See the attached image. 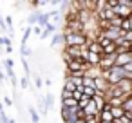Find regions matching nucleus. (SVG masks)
<instances>
[{
    "mask_svg": "<svg viewBox=\"0 0 132 123\" xmlns=\"http://www.w3.org/2000/svg\"><path fill=\"white\" fill-rule=\"evenodd\" d=\"M100 74H101V71H100L98 67H87V69L83 71V78H90V80L98 78Z\"/></svg>",
    "mask_w": 132,
    "mask_h": 123,
    "instance_id": "obj_8",
    "label": "nucleus"
},
{
    "mask_svg": "<svg viewBox=\"0 0 132 123\" xmlns=\"http://www.w3.org/2000/svg\"><path fill=\"white\" fill-rule=\"evenodd\" d=\"M110 85L101 78V76H98V78H94V91H100V92H107V89H109Z\"/></svg>",
    "mask_w": 132,
    "mask_h": 123,
    "instance_id": "obj_7",
    "label": "nucleus"
},
{
    "mask_svg": "<svg viewBox=\"0 0 132 123\" xmlns=\"http://www.w3.org/2000/svg\"><path fill=\"white\" fill-rule=\"evenodd\" d=\"M2 110H4V107H2V103H0V112H2Z\"/></svg>",
    "mask_w": 132,
    "mask_h": 123,
    "instance_id": "obj_30",
    "label": "nucleus"
},
{
    "mask_svg": "<svg viewBox=\"0 0 132 123\" xmlns=\"http://www.w3.org/2000/svg\"><path fill=\"white\" fill-rule=\"evenodd\" d=\"M87 44V36L83 33H63L65 47H83Z\"/></svg>",
    "mask_w": 132,
    "mask_h": 123,
    "instance_id": "obj_2",
    "label": "nucleus"
},
{
    "mask_svg": "<svg viewBox=\"0 0 132 123\" xmlns=\"http://www.w3.org/2000/svg\"><path fill=\"white\" fill-rule=\"evenodd\" d=\"M74 89H76V87H74V85H72V81H69V80H67V78H65V83H63V85H62V91H67V92H72V91H74Z\"/></svg>",
    "mask_w": 132,
    "mask_h": 123,
    "instance_id": "obj_20",
    "label": "nucleus"
},
{
    "mask_svg": "<svg viewBox=\"0 0 132 123\" xmlns=\"http://www.w3.org/2000/svg\"><path fill=\"white\" fill-rule=\"evenodd\" d=\"M121 109H123L125 112H130V110H132V94L125 96V100H123V103H121Z\"/></svg>",
    "mask_w": 132,
    "mask_h": 123,
    "instance_id": "obj_14",
    "label": "nucleus"
},
{
    "mask_svg": "<svg viewBox=\"0 0 132 123\" xmlns=\"http://www.w3.org/2000/svg\"><path fill=\"white\" fill-rule=\"evenodd\" d=\"M130 62H132V54H130V51H128V53L116 54V65H118V67H125V65H128Z\"/></svg>",
    "mask_w": 132,
    "mask_h": 123,
    "instance_id": "obj_5",
    "label": "nucleus"
},
{
    "mask_svg": "<svg viewBox=\"0 0 132 123\" xmlns=\"http://www.w3.org/2000/svg\"><path fill=\"white\" fill-rule=\"evenodd\" d=\"M109 85H116L119 80H123L125 78V71H123V67H118V65H114L112 69H109V71H101V74H100Z\"/></svg>",
    "mask_w": 132,
    "mask_h": 123,
    "instance_id": "obj_1",
    "label": "nucleus"
},
{
    "mask_svg": "<svg viewBox=\"0 0 132 123\" xmlns=\"http://www.w3.org/2000/svg\"><path fill=\"white\" fill-rule=\"evenodd\" d=\"M109 112H110V116H112L114 119H119V118L125 114V110H123L121 107H110V110H109Z\"/></svg>",
    "mask_w": 132,
    "mask_h": 123,
    "instance_id": "obj_16",
    "label": "nucleus"
},
{
    "mask_svg": "<svg viewBox=\"0 0 132 123\" xmlns=\"http://www.w3.org/2000/svg\"><path fill=\"white\" fill-rule=\"evenodd\" d=\"M114 65H116V54H112V56H101L100 63H98V69L100 71H109Z\"/></svg>",
    "mask_w": 132,
    "mask_h": 123,
    "instance_id": "obj_3",
    "label": "nucleus"
},
{
    "mask_svg": "<svg viewBox=\"0 0 132 123\" xmlns=\"http://www.w3.org/2000/svg\"><path fill=\"white\" fill-rule=\"evenodd\" d=\"M42 103H44V107H45L47 110H51L53 105H54V96H53L51 92H47L45 96H42Z\"/></svg>",
    "mask_w": 132,
    "mask_h": 123,
    "instance_id": "obj_9",
    "label": "nucleus"
},
{
    "mask_svg": "<svg viewBox=\"0 0 132 123\" xmlns=\"http://www.w3.org/2000/svg\"><path fill=\"white\" fill-rule=\"evenodd\" d=\"M9 121V118H7V114L2 110V112H0V123H7Z\"/></svg>",
    "mask_w": 132,
    "mask_h": 123,
    "instance_id": "obj_25",
    "label": "nucleus"
},
{
    "mask_svg": "<svg viewBox=\"0 0 132 123\" xmlns=\"http://www.w3.org/2000/svg\"><path fill=\"white\" fill-rule=\"evenodd\" d=\"M13 65H15V63H13L11 58H6V60H4V67H6V69H13Z\"/></svg>",
    "mask_w": 132,
    "mask_h": 123,
    "instance_id": "obj_23",
    "label": "nucleus"
},
{
    "mask_svg": "<svg viewBox=\"0 0 132 123\" xmlns=\"http://www.w3.org/2000/svg\"><path fill=\"white\" fill-rule=\"evenodd\" d=\"M121 38L128 44V45H132V31H127V33H121Z\"/></svg>",
    "mask_w": 132,
    "mask_h": 123,
    "instance_id": "obj_22",
    "label": "nucleus"
},
{
    "mask_svg": "<svg viewBox=\"0 0 132 123\" xmlns=\"http://www.w3.org/2000/svg\"><path fill=\"white\" fill-rule=\"evenodd\" d=\"M31 29H33V31H35V33H36L38 36H40V33H42V27H40V26H33Z\"/></svg>",
    "mask_w": 132,
    "mask_h": 123,
    "instance_id": "obj_27",
    "label": "nucleus"
},
{
    "mask_svg": "<svg viewBox=\"0 0 132 123\" xmlns=\"http://www.w3.org/2000/svg\"><path fill=\"white\" fill-rule=\"evenodd\" d=\"M128 51H130V54H132V45H130V49H128Z\"/></svg>",
    "mask_w": 132,
    "mask_h": 123,
    "instance_id": "obj_32",
    "label": "nucleus"
},
{
    "mask_svg": "<svg viewBox=\"0 0 132 123\" xmlns=\"http://www.w3.org/2000/svg\"><path fill=\"white\" fill-rule=\"evenodd\" d=\"M0 47H11V38L7 35H0Z\"/></svg>",
    "mask_w": 132,
    "mask_h": 123,
    "instance_id": "obj_18",
    "label": "nucleus"
},
{
    "mask_svg": "<svg viewBox=\"0 0 132 123\" xmlns=\"http://www.w3.org/2000/svg\"><path fill=\"white\" fill-rule=\"evenodd\" d=\"M7 123H16V121H15V119H9V121H7Z\"/></svg>",
    "mask_w": 132,
    "mask_h": 123,
    "instance_id": "obj_29",
    "label": "nucleus"
},
{
    "mask_svg": "<svg viewBox=\"0 0 132 123\" xmlns=\"http://www.w3.org/2000/svg\"><path fill=\"white\" fill-rule=\"evenodd\" d=\"M116 51H118L116 44L110 42V44H107V45L103 47V54H101V56H112V54H116Z\"/></svg>",
    "mask_w": 132,
    "mask_h": 123,
    "instance_id": "obj_11",
    "label": "nucleus"
},
{
    "mask_svg": "<svg viewBox=\"0 0 132 123\" xmlns=\"http://www.w3.org/2000/svg\"><path fill=\"white\" fill-rule=\"evenodd\" d=\"M20 83H22V85H20V87H22V89H29V80H27V78H26V76H24V78H22V80H20Z\"/></svg>",
    "mask_w": 132,
    "mask_h": 123,
    "instance_id": "obj_24",
    "label": "nucleus"
},
{
    "mask_svg": "<svg viewBox=\"0 0 132 123\" xmlns=\"http://www.w3.org/2000/svg\"><path fill=\"white\" fill-rule=\"evenodd\" d=\"M2 54H4V53H2V49H0V58H2Z\"/></svg>",
    "mask_w": 132,
    "mask_h": 123,
    "instance_id": "obj_31",
    "label": "nucleus"
},
{
    "mask_svg": "<svg viewBox=\"0 0 132 123\" xmlns=\"http://www.w3.org/2000/svg\"><path fill=\"white\" fill-rule=\"evenodd\" d=\"M54 33H58V27L53 26V24H47V26L42 29V33H40V40H45L47 36H51V35H54Z\"/></svg>",
    "mask_w": 132,
    "mask_h": 123,
    "instance_id": "obj_6",
    "label": "nucleus"
},
{
    "mask_svg": "<svg viewBox=\"0 0 132 123\" xmlns=\"http://www.w3.org/2000/svg\"><path fill=\"white\" fill-rule=\"evenodd\" d=\"M63 44V33H54L53 35V38H51V47H60Z\"/></svg>",
    "mask_w": 132,
    "mask_h": 123,
    "instance_id": "obj_10",
    "label": "nucleus"
},
{
    "mask_svg": "<svg viewBox=\"0 0 132 123\" xmlns=\"http://www.w3.org/2000/svg\"><path fill=\"white\" fill-rule=\"evenodd\" d=\"M38 17H40V11H33V13L27 15V24H29V27H33V26L38 24Z\"/></svg>",
    "mask_w": 132,
    "mask_h": 123,
    "instance_id": "obj_12",
    "label": "nucleus"
},
{
    "mask_svg": "<svg viewBox=\"0 0 132 123\" xmlns=\"http://www.w3.org/2000/svg\"><path fill=\"white\" fill-rule=\"evenodd\" d=\"M85 123H98V118H87Z\"/></svg>",
    "mask_w": 132,
    "mask_h": 123,
    "instance_id": "obj_28",
    "label": "nucleus"
},
{
    "mask_svg": "<svg viewBox=\"0 0 132 123\" xmlns=\"http://www.w3.org/2000/svg\"><path fill=\"white\" fill-rule=\"evenodd\" d=\"M116 87H118V89H119L125 96L132 94V80H130V78H127V76H125L123 80H119V81L116 83Z\"/></svg>",
    "mask_w": 132,
    "mask_h": 123,
    "instance_id": "obj_4",
    "label": "nucleus"
},
{
    "mask_svg": "<svg viewBox=\"0 0 132 123\" xmlns=\"http://www.w3.org/2000/svg\"><path fill=\"white\" fill-rule=\"evenodd\" d=\"M47 24H49V13H42V11H40V17H38V24H36V26H40V27L44 29Z\"/></svg>",
    "mask_w": 132,
    "mask_h": 123,
    "instance_id": "obj_15",
    "label": "nucleus"
},
{
    "mask_svg": "<svg viewBox=\"0 0 132 123\" xmlns=\"http://www.w3.org/2000/svg\"><path fill=\"white\" fill-rule=\"evenodd\" d=\"M20 53H22L24 60H27L29 56H33V49H29V47H27V45H24V44H22V47H20Z\"/></svg>",
    "mask_w": 132,
    "mask_h": 123,
    "instance_id": "obj_17",
    "label": "nucleus"
},
{
    "mask_svg": "<svg viewBox=\"0 0 132 123\" xmlns=\"http://www.w3.org/2000/svg\"><path fill=\"white\" fill-rule=\"evenodd\" d=\"M89 101H90V100H89L87 96H81V100L78 101V109H80V110H83V109L87 107V103H89Z\"/></svg>",
    "mask_w": 132,
    "mask_h": 123,
    "instance_id": "obj_21",
    "label": "nucleus"
},
{
    "mask_svg": "<svg viewBox=\"0 0 132 123\" xmlns=\"http://www.w3.org/2000/svg\"><path fill=\"white\" fill-rule=\"evenodd\" d=\"M27 114H29V118H31L33 123H40V116H38V112H36V109H35L33 105L27 107Z\"/></svg>",
    "mask_w": 132,
    "mask_h": 123,
    "instance_id": "obj_13",
    "label": "nucleus"
},
{
    "mask_svg": "<svg viewBox=\"0 0 132 123\" xmlns=\"http://www.w3.org/2000/svg\"><path fill=\"white\" fill-rule=\"evenodd\" d=\"M62 107H65V109H72V107H78V103H76L72 98H69V100H63V101H62Z\"/></svg>",
    "mask_w": 132,
    "mask_h": 123,
    "instance_id": "obj_19",
    "label": "nucleus"
},
{
    "mask_svg": "<svg viewBox=\"0 0 132 123\" xmlns=\"http://www.w3.org/2000/svg\"><path fill=\"white\" fill-rule=\"evenodd\" d=\"M35 83H36V87H38V89H40V87H44L42 78H40V76H36V74H35Z\"/></svg>",
    "mask_w": 132,
    "mask_h": 123,
    "instance_id": "obj_26",
    "label": "nucleus"
}]
</instances>
